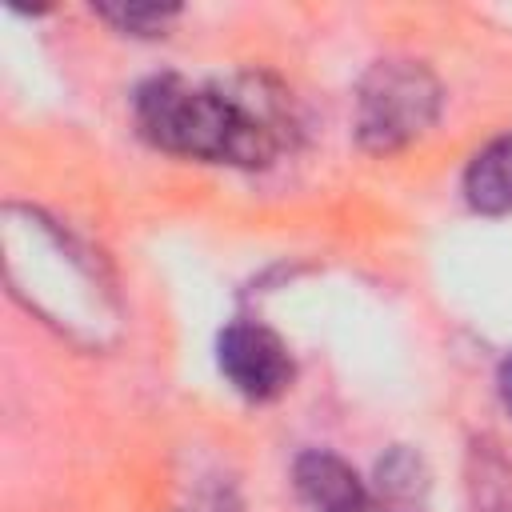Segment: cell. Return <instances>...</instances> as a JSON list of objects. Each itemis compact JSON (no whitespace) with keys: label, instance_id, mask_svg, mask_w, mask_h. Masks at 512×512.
I'll use <instances>...</instances> for the list:
<instances>
[{"label":"cell","instance_id":"cell-1","mask_svg":"<svg viewBox=\"0 0 512 512\" xmlns=\"http://www.w3.org/2000/svg\"><path fill=\"white\" fill-rule=\"evenodd\" d=\"M132 120L168 156L236 168H268L296 132L292 96L256 72L216 84H192L176 72L148 76L132 92Z\"/></svg>","mask_w":512,"mask_h":512},{"label":"cell","instance_id":"cell-2","mask_svg":"<svg viewBox=\"0 0 512 512\" xmlns=\"http://www.w3.org/2000/svg\"><path fill=\"white\" fill-rule=\"evenodd\" d=\"M444 112V84L424 60L384 56L364 68L352 96V136L372 156H392L420 136Z\"/></svg>","mask_w":512,"mask_h":512},{"label":"cell","instance_id":"cell-3","mask_svg":"<svg viewBox=\"0 0 512 512\" xmlns=\"http://www.w3.org/2000/svg\"><path fill=\"white\" fill-rule=\"evenodd\" d=\"M216 364L220 376L252 404H268L292 388L296 364L288 344L260 320H232L216 336Z\"/></svg>","mask_w":512,"mask_h":512},{"label":"cell","instance_id":"cell-4","mask_svg":"<svg viewBox=\"0 0 512 512\" xmlns=\"http://www.w3.org/2000/svg\"><path fill=\"white\" fill-rule=\"evenodd\" d=\"M292 484L312 512H372V496L356 468L328 448L300 452L292 460Z\"/></svg>","mask_w":512,"mask_h":512},{"label":"cell","instance_id":"cell-5","mask_svg":"<svg viewBox=\"0 0 512 512\" xmlns=\"http://www.w3.org/2000/svg\"><path fill=\"white\" fill-rule=\"evenodd\" d=\"M464 200L480 216L512 212V132L488 140L464 168Z\"/></svg>","mask_w":512,"mask_h":512},{"label":"cell","instance_id":"cell-6","mask_svg":"<svg viewBox=\"0 0 512 512\" xmlns=\"http://www.w3.org/2000/svg\"><path fill=\"white\" fill-rule=\"evenodd\" d=\"M92 12L100 20H108L116 32L124 36H140V40H156L168 36V28L180 20V4H92Z\"/></svg>","mask_w":512,"mask_h":512},{"label":"cell","instance_id":"cell-7","mask_svg":"<svg viewBox=\"0 0 512 512\" xmlns=\"http://www.w3.org/2000/svg\"><path fill=\"white\" fill-rule=\"evenodd\" d=\"M376 476H380V492H388V496H416V492H424V484H428L424 460H420L416 452H408V448H392V452L380 460Z\"/></svg>","mask_w":512,"mask_h":512},{"label":"cell","instance_id":"cell-8","mask_svg":"<svg viewBox=\"0 0 512 512\" xmlns=\"http://www.w3.org/2000/svg\"><path fill=\"white\" fill-rule=\"evenodd\" d=\"M496 396H500V404H504V412L512 416V352L500 360V368H496Z\"/></svg>","mask_w":512,"mask_h":512},{"label":"cell","instance_id":"cell-9","mask_svg":"<svg viewBox=\"0 0 512 512\" xmlns=\"http://www.w3.org/2000/svg\"><path fill=\"white\" fill-rule=\"evenodd\" d=\"M488 512H512V504H500V508H488Z\"/></svg>","mask_w":512,"mask_h":512}]
</instances>
